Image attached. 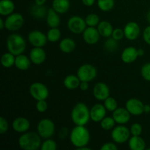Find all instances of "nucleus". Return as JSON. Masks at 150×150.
<instances>
[{
  "instance_id": "1",
  "label": "nucleus",
  "mask_w": 150,
  "mask_h": 150,
  "mask_svg": "<svg viewBox=\"0 0 150 150\" xmlns=\"http://www.w3.org/2000/svg\"><path fill=\"white\" fill-rule=\"evenodd\" d=\"M90 140V133L84 125H76L70 133V141L76 148L86 146Z\"/></svg>"
},
{
  "instance_id": "2",
  "label": "nucleus",
  "mask_w": 150,
  "mask_h": 150,
  "mask_svg": "<svg viewBox=\"0 0 150 150\" xmlns=\"http://www.w3.org/2000/svg\"><path fill=\"white\" fill-rule=\"evenodd\" d=\"M71 120L76 125H86L90 119V109L83 103L74 105L70 114Z\"/></svg>"
},
{
  "instance_id": "3",
  "label": "nucleus",
  "mask_w": 150,
  "mask_h": 150,
  "mask_svg": "<svg viewBox=\"0 0 150 150\" xmlns=\"http://www.w3.org/2000/svg\"><path fill=\"white\" fill-rule=\"evenodd\" d=\"M18 146L23 150H37L40 148L41 137L38 133L25 132L22 133L18 141Z\"/></svg>"
},
{
  "instance_id": "4",
  "label": "nucleus",
  "mask_w": 150,
  "mask_h": 150,
  "mask_svg": "<svg viewBox=\"0 0 150 150\" xmlns=\"http://www.w3.org/2000/svg\"><path fill=\"white\" fill-rule=\"evenodd\" d=\"M6 45L9 52L15 56L23 54L26 48V41L23 37L16 33L12 34L7 38Z\"/></svg>"
},
{
  "instance_id": "5",
  "label": "nucleus",
  "mask_w": 150,
  "mask_h": 150,
  "mask_svg": "<svg viewBox=\"0 0 150 150\" xmlns=\"http://www.w3.org/2000/svg\"><path fill=\"white\" fill-rule=\"evenodd\" d=\"M37 130L41 138L50 139L55 133V125L50 119H42L38 122Z\"/></svg>"
},
{
  "instance_id": "6",
  "label": "nucleus",
  "mask_w": 150,
  "mask_h": 150,
  "mask_svg": "<svg viewBox=\"0 0 150 150\" xmlns=\"http://www.w3.org/2000/svg\"><path fill=\"white\" fill-rule=\"evenodd\" d=\"M5 29L10 32L19 30L24 23V18L21 13H13L6 17Z\"/></svg>"
},
{
  "instance_id": "7",
  "label": "nucleus",
  "mask_w": 150,
  "mask_h": 150,
  "mask_svg": "<svg viewBox=\"0 0 150 150\" xmlns=\"http://www.w3.org/2000/svg\"><path fill=\"white\" fill-rule=\"evenodd\" d=\"M130 134V130L127 127L123 125H120L112 129L111 136L116 144H123L129 140Z\"/></svg>"
},
{
  "instance_id": "8",
  "label": "nucleus",
  "mask_w": 150,
  "mask_h": 150,
  "mask_svg": "<svg viewBox=\"0 0 150 150\" xmlns=\"http://www.w3.org/2000/svg\"><path fill=\"white\" fill-rule=\"evenodd\" d=\"M97 74V69L90 64H82L79 67L77 71V76L81 81H92L96 78Z\"/></svg>"
},
{
  "instance_id": "9",
  "label": "nucleus",
  "mask_w": 150,
  "mask_h": 150,
  "mask_svg": "<svg viewBox=\"0 0 150 150\" xmlns=\"http://www.w3.org/2000/svg\"><path fill=\"white\" fill-rule=\"evenodd\" d=\"M29 94L35 100H46L49 95V91L45 84L40 82H35L29 86Z\"/></svg>"
},
{
  "instance_id": "10",
  "label": "nucleus",
  "mask_w": 150,
  "mask_h": 150,
  "mask_svg": "<svg viewBox=\"0 0 150 150\" xmlns=\"http://www.w3.org/2000/svg\"><path fill=\"white\" fill-rule=\"evenodd\" d=\"M86 25L85 19L78 16H73L68 19L67 21V28L73 34L80 35L86 29Z\"/></svg>"
},
{
  "instance_id": "11",
  "label": "nucleus",
  "mask_w": 150,
  "mask_h": 150,
  "mask_svg": "<svg viewBox=\"0 0 150 150\" xmlns=\"http://www.w3.org/2000/svg\"><path fill=\"white\" fill-rule=\"evenodd\" d=\"M28 40L29 43L34 47L45 46L48 41L47 35L39 30L31 31L28 35Z\"/></svg>"
},
{
  "instance_id": "12",
  "label": "nucleus",
  "mask_w": 150,
  "mask_h": 150,
  "mask_svg": "<svg viewBox=\"0 0 150 150\" xmlns=\"http://www.w3.org/2000/svg\"><path fill=\"white\" fill-rule=\"evenodd\" d=\"M125 108L131 115L139 116L144 113V104L140 100L136 98H130L126 102Z\"/></svg>"
},
{
  "instance_id": "13",
  "label": "nucleus",
  "mask_w": 150,
  "mask_h": 150,
  "mask_svg": "<svg viewBox=\"0 0 150 150\" xmlns=\"http://www.w3.org/2000/svg\"><path fill=\"white\" fill-rule=\"evenodd\" d=\"M125 38L129 40H135L139 37L141 33V28L139 25L135 21H130L124 27Z\"/></svg>"
},
{
  "instance_id": "14",
  "label": "nucleus",
  "mask_w": 150,
  "mask_h": 150,
  "mask_svg": "<svg viewBox=\"0 0 150 150\" xmlns=\"http://www.w3.org/2000/svg\"><path fill=\"white\" fill-rule=\"evenodd\" d=\"M92 93L95 99L100 101H104L110 96V89L106 83L99 82L95 85Z\"/></svg>"
},
{
  "instance_id": "15",
  "label": "nucleus",
  "mask_w": 150,
  "mask_h": 150,
  "mask_svg": "<svg viewBox=\"0 0 150 150\" xmlns=\"http://www.w3.org/2000/svg\"><path fill=\"white\" fill-rule=\"evenodd\" d=\"M82 35H83V40L88 45L96 44L99 41L100 36L98 29L95 27H92V26L86 27Z\"/></svg>"
},
{
  "instance_id": "16",
  "label": "nucleus",
  "mask_w": 150,
  "mask_h": 150,
  "mask_svg": "<svg viewBox=\"0 0 150 150\" xmlns=\"http://www.w3.org/2000/svg\"><path fill=\"white\" fill-rule=\"evenodd\" d=\"M29 59L32 63L40 65L46 59V53L41 47H34L29 53Z\"/></svg>"
},
{
  "instance_id": "17",
  "label": "nucleus",
  "mask_w": 150,
  "mask_h": 150,
  "mask_svg": "<svg viewBox=\"0 0 150 150\" xmlns=\"http://www.w3.org/2000/svg\"><path fill=\"white\" fill-rule=\"evenodd\" d=\"M106 108L105 105L97 103L90 108V119L95 122H100L101 120L105 117Z\"/></svg>"
},
{
  "instance_id": "18",
  "label": "nucleus",
  "mask_w": 150,
  "mask_h": 150,
  "mask_svg": "<svg viewBox=\"0 0 150 150\" xmlns=\"http://www.w3.org/2000/svg\"><path fill=\"white\" fill-rule=\"evenodd\" d=\"M130 115L126 108L118 107L114 111H113L112 117L115 120L116 123L119 125H125L129 122L130 119Z\"/></svg>"
},
{
  "instance_id": "19",
  "label": "nucleus",
  "mask_w": 150,
  "mask_h": 150,
  "mask_svg": "<svg viewBox=\"0 0 150 150\" xmlns=\"http://www.w3.org/2000/svg\"><path fill=\"white\" fill-rule=\"evenodd\" d=\"M12 127L16 133H23L29 130L30 127V122L25 117H19L13 120Z\"/></svg>"
},
{
  "instance_id": "20",
  "label": "nucleus",
  "mask_w": 150,
  "mask_h": 150,
  "mask_svg": "<svg viewBox=\"0 0 150 150\" xmlns=\"http://www.w3.org/2000/svg\"><path fill=\"white\" fill-rule=\"evenodd\" d=\"M138 57H139L138 49L133 46L127 47L123 50L121 54V59L122 60L123 62L126 63V64H130V63L134 62L137 59Z\"/></svg>"
},
{
  "instance_id": "21",
  "label": "nucleus",
  "mask_w": 150,
  "mask_h": 150,
  "mask_svg": "<svg viewBox=\"0 0 150 150\" xmlns=\"http://www.w3.org/2000/svg\"><path fill=\"white\" fill-rule=\"evenodd\" d=\"M60 21L61 19H60L59 14L53 8L48 9L46 16L47 25L50 28L58 27L60 24Z\"/></svg>"
},
{
  "instance_id": "22",
  "label": "nucleus",
  "mask_w": 150,
  "mask_h": 150,
  "mask_svg": "<svg viewBox=\"0 0 150 150\" xmlns=\"http://www.w3.org/2000/svg\"><path fill=\"white\" fill-rule=\"evenodd\" d=\"M76 43L74 40L70 38H66L62 40L59 44V48L62 52L64 54H70L76 49Z\"/></svg>"
},
{
  "instance_id": "23",
  "label": "nucleus",
  "mask_w": 150,
  "mask_h": 150,
  "mask_svg": "<svg viewBox=\"0 0 150 150\" xmlns=\"http://www.w3.org/2000/svg\"><path fill=\"white\" fill-rule=\"evenodd\" d=\"M128 146L131 150H144L146 142L140 136H133L129 139Z\"/></svg>"
},
{
  "instance_id": "24",
  "label": "nucleus",
  "mask_w": 150,
  "mask_h": 150,
  "mask_svg": "<svg viewBox=\"0 0 150 150\" xmlns=\"http://www.w3.org/2000/svg\"><path fill=\"white\" fill-rule=\"evenodd\" d=\"M97 29H98L100 36L106 38L111 37L113 31H114V28H113L111 23L107 21H100L99 24L97 26Z\"/></svg>"
},
{
  "instance_id": "25",
  "label": "nucleus",
  "mask_w": 150,
  "mask_h": 150,
  "mask_svg": "<svg viewBox=\"0 0 150 150\" xmlns=\"http://www.w3.org/2000/svg\"><path fill=\"white\" fill-rule=\"evenodd\" d=\"M31 63H32V62H31L29 57H26V55H23V54L16 56L15 66L18 70H22V71L27 70L30 67Z\"/></svg>"
},
{
  "instance_id": "26",
  "label": "nucleus",
  "mask_w": 150,
  "mask_h": 150,
  "mask_svg": "<svg viewBox=\"0 0 150 150\" xmlns=\"http://www.w3.org/2000/svg\"><path fill=\"white\" fill-rule=\"evenodd\" d=\"M70 7L69 0H53L52 8L59 14H64L67 13Z\"/></svg>"
},
{
  "instance_id": "27",
  "label": "nucleus",
  "mask_w": 150,
  "mask_h": 150,
  "mask_svg": "<svg viewBox=\"0 0 150 150\" xmlns=\"http://www.w3.org/2000/svg\"><path fill=\"white\" fill-rule=\"evenodd\" d=\"M81 83V80L78 76H75V75H69V76H66L64 78V81H63V84H64V87L67 88V89L70 90H73L79 87Z\"/></svg>"
},
{
  "instance_id": "28",
  "label": "nucleus",
  "mask_w": 150,
  "mask_h": 150,
  "mask_svg": "<svg viewBox=\"0 0 150 150\" xmlns=\"http://www.w3.org/2000/svg\"><path fill=\"white\" fill-rule=\"evenodd\" d=\"M15 4L12 0H1L0 1V14L2 16H7L13 13Z\"/></svg>"
},
{
  "instance_id": "29",
  "label": "nucleus",
  "mask_w": 150,
  "mask_h": 150,
  "mask_svg": "<svg viewBox=\"0 0 150 150\" xmlns=\"http://www.w3.org/2000/svg\"><path fill=\"white\" fill-rule=\"evenodd\" d=\"M30 13L34 18H42L47 16L48 10L43 5H38V4H35V5L31 7Z\"/></svg>"
},
{
  "instance_id": "30",
  "label": "nucleus",
  "mask_w": 150,
  "mask_h": 150,
  "mask_svg": "<svg viewBox=\"0 0 150 150\" xmlns=\"http://www.w3.org/2000/svg\"><path fill=\"white\" fill-rule=\"evenodd\" d=\"M16 56L10 52L4 53L1 58V64L5 68H10L15 65Z\"/></svg>"
},
{
  "instance_id": "31",
  "label": "nucleus",
  "mask_w": 150,
  "mask_h": 150,
  "mask_svg": "<svg viewBox=\"0 0 150 150\" xmlns=\"http://www.w3.org/2000/svg\"><path fill=\"white\" fill-rule=\"evenodd\" d=\"M104 48L108 52H115L119 48L118 41L114 39L112 37L108 38L104 42Z\"/></svg>"
},
{
  "instance_id": "32",
  "label": "nucleus",
  "mask_w": 150,
  "mask_h": 150,
  "mask_svg": "<svg viewBox=\"0 0 150 150\" xmlns=\"http://www.w3.org/2000/svg\"><path fill=\"white\" fill-rule=\"evenodd\" d=\"M48 41L51 42H56L61 38V31L57 27L51 28L47 32Z\"/></svg>"
},
{
  "instance_id": "33",
  "label": "nucleus",
  "mask_w": 150,
  "mask_h": 150,
  "mask_svg": "<svg viewBox=\"0 0 150 150\" xmlns=\"http://www.w3.org/2000/svg\"><path fill=\"white\" fill-rule=\"evenodd\" d=\"M98 6L101 11L109 12L114 8V0H98Z\"/></svg>"
},
{
  "instance_id": "34",
  "label": "nucleus",
  "mask_w": 150,
  "mask_h": 150,
  "mask_svg": "<svg viewBox=\"0 0 150 150\" xmlns=\"http://www.w3.org/2000/svg\"><path fill=\"white\" fill-rule=\"evenodd\" d=\"M100 126L103 130H111L115 126V120L111 117H105L100 121Z\"/></svg>"
},
{
  "instance_id": "35",
  "label": "nucleus",
  "mask_w": 150,
  "mask_h": 150,
  "mask_svg": "<svg viewBox=\"0 0 150 150\" xmlns=\"http://www.w3.org/2000/svg\"><path fill=\"white\" fill-rule=\"evenodd\" d=\"M103 105H105L107 111H111V112H113V111H114L117 108H118V103H117V101L116 100L115 98L110 96L104 100Z\"/></svg>"
},
{
  "instance_id": "36",
  "label": "nucleus",
  "mask_w": 150,
  "mask_h": 150,
  "mask_svg": "<svg viewBox=\"0 0 150 150\" xmlns=\"http://www.w3.org/2000/svg\"><path fill=\"white\" fill-rule=\"evenodd\" d=\"M85 21L88 26L95 27V26H98L100 21V18L98 15L95 13H90L86 17Z\"/></svg>"
},
{
  "instance_id": "37",
  "label": "nucleus",
  "mask_w": 150,
  "mask_h": 150,
  "mask_svg": "<svg viewBox=\"0 0 150 150\" xmlns=\"http://www.w3.org/2000/svg\"><path fill=\"white\" fill-rule=\"evenodd\" d=\"M40 149L42 150H56L57 149V144L53 139H46L41 144Z\"/></svg>"
},
{
  "instance_id": "38",
  "label": "nucleus",
  "mask_w": 150,
  "mask_h": 150,
  "mask_svg": "<svg viewBox=\"0 0 150 150\" xmlns=\"http://www.w3.org/2000/svg\"><path fill=\"white\" fill-rule=\"evenodd\" d=\"M141 75L144 80L150 81V62L144 64L141 68Z\"/></svg>"
},
{
  "instance_id": "39",
  "label": "nucleus",
  "mask_w": 150,
  "mask_h": 150,
  "mask_svg": "<svg viewBox=\"0 0 150 150\" xmlns=\"http://www.w3.org/2000/svg\"><path fill=\"white\" fill-rule=\"evenodd\" d=\"M130 130L132 136H141L142 133V126L139 123H133L130 126Z\"/></svg>"
},
{
  "instance_id": "40",
  "label": "nucleus",
  "mask_w": 150,
  "mask_h": 150,
  "mask_svg": "<svg viewBox=\"0 0 150 150\" xmlns=\"http://www.w3.org/2000/svg\"><path fill=\"white\" fill-rule=\"evenodd\" d=\"M48 108V103L45 101V100H38L36 103V109L38 112L44 113L46 111Z\"/></svg>"
},
{
  "instance_id": "41",
  "label": "nucleus",
  "mask_w": 150,
  "mask_h": 150,
  "mask_svg": "<svg viewBox=\"0 0 150 150\" xmlns=\"http://www.w3.org/2000/svg\"><path fill=\"white\" fill-rule=\"evenodd\" d=\"M111 37L117 41L121 40L123 39V38L125 37L124 30L120 29V28L114 29V31H113V33H112V35H111Z\"/></svg>"
},
{
  "instance_id": "42",
  "label": "nucleus",
  "mask_w": 150,
  "mask_h": 150,
  "mask_svg": "<svg viewBox=\"0 0 150 150\" xmlns=\"http://www.w3.org/2000/svg\"><path fill=\"white\" fill-rule=\"evenodd\" d=\"M9 129V124L7 120L4 117H0V133L4 134L7 132Z\"/></svg>"
},
{
  "instance_id": "43",
  "label": "nucleus",
  "mask_w": 150,
  "mask_h": 150,
  "mask_svg": "<svg viewBox=\"0 0 150 150\" xmlns=\"http://www.w3.org/2000/svg\"><path fill=\"white\" fill-rule=\"evenodd\" d=\"M143 39L146 44L150 45V25L146 26L144 30Z\"/></svg>"
},
{
  "instance_id": "44",
  "label": "nucleus",
  "mask_w": 150,
  "mask_h": 150,
  "mask_svg": "<svg viewBox=\"0 0 150 150\" xmlns=\"http://www.w3.org/2000/svg\"><path fill=\"white\" fill-rule=\"evenodd\" d=\"M101 150H117L118 149L117 145L112 142H107L103 144V146L100 147Z\"/></svg>"
},
{
  "instance_id": "45",
  "label": "nucleus",
  "mask_w": 150,
  "mask_h": 150,
  "mask_svg": "<svg viewBox=\"0 0 150 150\" xmlns=\"http://www.w3.org/2000/svg\"><path fill=\"white\" fill-rule=\"evenodd\" d=\"M69 133V130L67 128V127H63V128H62L61 130H60L59 133L58 134V137L61 140H63V139H65L66 137L67 136V135H68Z\"/></svg>"
},
{
  "instance_id": "46",
  "label": "nucleus",
  "mask_w": 150,
  "mask_h": 150,
  "mask_svg": "<svg viewBox=\"0 0 150 150\" xmlns=\"http://www.w3.org/2000/svg\"><path fill=\"white\" fill-rule=\"evenodd\" d=\"M81 90L86 91L89 89V82L87 81H81L80 86H79Z\"/></svg>"
},
{
  "instance_id": "47",
  "label": "nucleus",
  "mask_w": 150,
  "mask_h": 150,
  "mask_svg": "<svg viewBox=\"0 0 150 150\" xmlns=\"http://www.w3.org/2000/svg\"><path fill=\"white\" fill-rule=\"evenodd\" d=\"M95 0H82V2L84 4L85 6H87V7H91L94 4Z\"/></svg>"
},
{
  "instance_id": "48",
  "label": "nucleus",
  "mask_w": 150,
  "mask_h": 150,
  "mask_svg": "<svg viewBox=\"0 0 150 150\" xmlns=\"http://www.w3.org/2000/svg\"><path fill=\"white\" fill-rule=\"evenodd\" d=\"M4 28H5V22H4V19L2 18H0V29L2 30Z\"/></svg>"
},
{
  "instance_id": "49",
  "label": "nucleus",
  "mask_w": 150,
  "mask_h": 150,
  "mask_svg": "<svg viewBox=\"0 0 150 150\" xmlns=\"http://www.w3.org/2000/svg\"><path fill=\"white\" fill-rule=\"evenodd\" d=\"M35 4H38V5H44L46 0H35Z\"/></svg>"
},
{
  "instance_id": "50",
  "label": "nucleus",
  "mask_w": 150,
  "mask_h": 150,
  "mask_svg": "<svg viewBox=\"0 0 150 150\" xmlns=\"http://www.w3.org/2000/svg\"><path fill=\"white\" fill-rule=\"evenodd\" d=\"M144 113H150V105L149 104H146V105H144Z\"/></svg>"
},
{
  "instance_id": "51",
  "label": "nucleus",
  "mask_w": 150,
  "mask_h": 150,
  "mask_svg": "<svg viewBox=\"0 0 150 150\" xmlns=\"http://www.w3.org/2000/svg\"><path fill=\"white\" fill-rule=\"evenodd\" d=\"M138 55L139 57H143L144 55V50L142 49V48H139L138 49Z\"/></svg>"
},
{
  "instance_id": "52",
  "label": "nucleus",
  "mask_w": 150,
  "mask_h": 150,
  "mask_svg": "<svg viewBox=\"0 0 150 150\" xmlns=\"http://www.w3.org/2000/svg\"><path fill=\"white\" fill-rule=\"evenodd\" d=\"M79 149V150H91L92 149L89 147H87L86 146H82V147H81V148H79V149Z\"/></svg>"
},
{
  "instance_id": "53",
  "label": "nucleus",
  "mask_w": 150,
  "mask_h": 150,
  "mask_svg": "<svg viewBox=\"0 0 150 150\" xmlns=\"http://www.w3.org/2000/svg\"><path fill=\"white\" fill-rule=\"evenodd\" d=\"M146 20H147L148 23H149L150 25V10L148 12L147 14H146Z\"/></svg>"
}]
</instances>
